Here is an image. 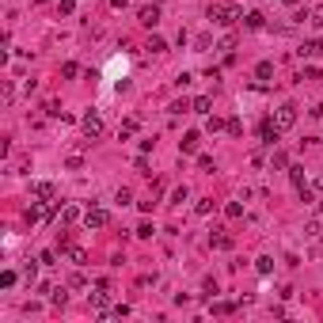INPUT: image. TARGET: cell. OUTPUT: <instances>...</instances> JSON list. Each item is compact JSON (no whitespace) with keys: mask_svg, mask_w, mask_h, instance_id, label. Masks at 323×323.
Masks as SVG:
<instances>
[{"mask_svg":"<svg viewBox=\"0 0 323 323\" xmlns=\"http://www.w3.org/2000/svg\"><path fill=\"white\" fill-rule=\"evenodd\" d=\"M209 23H217V27H232V23H239L244 19V12L239 8H224V4H209Z\"/></svg>","mask_w":323,"mask_h":323,"instance_id":"1","label":"cell"},{"mask_svg":"<svg viewBox=\"0 0 323 323\" xmlns=\"http://www.w3.org/2000/svg\"><path fill=\"white\" fill-rule=\"evenodd\" d=\"M293 122H297V107H293V103H281L278 114H274V126H278V129H289Z\"/></svg>","mask_w":323,"mask_h":323,"instance_id":"2","label":"cell"},{"mask_svg":"<svg viewBox=\"0 0 323 323\" xmlns=\"http://www.w3.org/2000/svg\"><path fill=\"white\" fill-rule=\"evenodd\" d=\"M80 129H84V137H88V141H95V137H103V118H99V114H84Z\"/></svg>","mask_w":323,"mask_h":323,"instance_id":"3","label":"cell"},{"mask_svg":"<svg viewBox=\"0 0 323 323\" xmlns=\"http://www.w3.org/2000/svg\"><path fill=\"white\" fill-rule=\"evenodd\" d=\"M84 224H88V228H107V224H111V213H107V209H88L84 213Z\"/></svg>","mask_w":323,"mask_h":323,"instance_id":"4","label":"cell"},{"mask_svg":"<svg viewBox=\"0 0 323 323\" xmlns=\"http://www.w3.org/2000/svg\"><path fill=\"white\" fill-rule=\"evenodd\" d=\"M34 198H38V202H53V194H57V190H53V183H34Z\"/></svg>","mask_w":323,"mask_h":323,"instance_id":"5","label":"cell"},{"mask_svg":"<svg viewBox=\"0 0 323 323\" xmlns=\"http://www.w3.org/2000/svg\"><path fill=\"white\" fill-rule=\"evenodd\" d=\"M141 23H145V27H156V23H160V4H148V8H141Z\"/></svg>","mask_w":323,"mask_h":323,"instance_id":"6","label":"cell"},{"mask_svg":"<svg viewBox=\"0 0 323 323\" xmlns=\"http://www.w3.org/2000/svg\"><path fill=\"white\" fill-rule=\"evenodd\" d=\"M259 133H263V141H266V145H274V141L281 137V129L274 126V118H270V122H263V126H259Z\"/></svg>","mask_w":323,"mask_h":323,"instance_id":"7","label":"cell"},{"mask_svg":"<svg viewBox=\"0 0 323 323\" xmlns=\"http://www.w3.org/2000/svg\"><path fill=\"white\" fill-rule=\"evenodd\" d=\"M209 247H217V251H228V247H232V239L224 236L221 228H217V232H209Z\"/></svg>","mask_w":323,"mask_h":323,"instance_id":"8","label":"cell"},{"mask_svg":"<svg viewBox=\"0 0 323 323\" xmlns=\"http://www.w3.org/2000/svg\"><path fill=\"white\" fill-rule=\"evenodd\" d=\"M270 76H274V65H270V61H259V65H255V80H259V84H266Z\"/></svg>","mask_w":323,"mask_h":323,"instance_id":"9","label":"cell"},{"mask_svg":"<svg viewBox=\"0 0 323 323\" xmlns=\"http://www.w3.org/2000/svg\"><path fill=\"white\" fill-rule=\"evenodd\" d=\"M244 23H247V31H263V23H266V19L259 16V12H247V16H244Z\"/></svg>","mask_w":323,"mask_h":323,"instance_id":"10","label":"cell"},{"mask_svg":"<svg viewBox=\"0 0 323 323\" xmlns=\"http://www.w3.org/2000/svg\"><path fill=\"white\" fill-rule=\"evenodd\" d=\"M198 145H202V133H187L183 137V152H198Z\"/></svg>","mask_w":323,"mask_h":323,"instance_id":"11","label":"cell"},{"mask_svg":"<svg viewBox=\"0 0 323 323\" xmlns=\"http://www.w3.org/2000/svg\"><path fill=\"white\" fill-rule=\"evenodd\" d=\"M65 255L72 259V263H76V266H84V263H88V251H84V247H68Z\"/></svg>","mask_w":323,"mask_h":323,"instance_id":"12","label":"cell"},{"mask_svg":"<svg viewBox=\"0 0 323 323\" xmlns=\"http://www.w3.org/2000/svg\"><path fill=\"white\" fill-rule=\"evenodd\" d=\"M190 107H194V111H198V114H209V107H213V99H209V95H198V99H194V103H190Z\"/></svg>","mask_w":323,"mask_h":323,"instance_id":"13","label":"cell"},{"mask_svg":"<svg viewBox=\"0 0 323 323\" xmlns=\"http://www.w3.org/2000/svg\"><path fill=\"white\" fill-rule=\"evenodd\" d=\"M297 53H300V57H319L323 50H319V42H304V46H300Z\"/></svg>","mask_w":323,"mask_h":323,"instance_id":"14","label":"cell"},{"mask_svg":"<svg viewBox=\"0 0 323 323\" xmlns=\"http://www.w3.org/2000/svg\"><path fill=\"white\" fill-rule=\"evenodd\" d=\"M76 72H80V65H76V61H65V65H61V76H65V80H72Z\"/></svg>","mask_w":323,"mask_h":323,"instance_id":"15","label":"cell"},{"mask_svg":"<svg viewBox=\"0 0 323 323\" xmlns=\"http://www.w3.org/2000/svg\"><path fill=\"white\" fill-rule=\"evenodd\" d=\"M148 50H152V53H164V50H168V42H164L160 34H152V38H148Z\"/></svg>","mask_w":323,"mask_h":323,"instance_id":"16","label":"cell"},{"mask_svg":"<svg viewBox=\"0 0 323 323\" xmlns=\"http://www.w3.org/2000/svg\"><path fill=\"white\" fill-rule=\"evenodd\" d=\"M217 50H224V53H232V50H236V38H232V34H224V38H221V46H217Z\"/></svg>","mask_w":323,"mask_h":323,"instance_id":"17","label":"cell"},{"mask_svg":"<svg viewBox=\"0 0 323 323\" xmlns=\"http://www.w3.org/2000/svg\"><path fill=\"white\" fill-rule=\"evenodd\" d=\"M308 19H312L315 27H323V4H319V8H312V12H308Z\"/></svg>","mask_w":323,"mask_h":323,"instance_id":"18","label":"cell"},{"mask_svg":"<svg viewBox=\"0 0 323 323\" xmlns=\"http://www.w3.org/2000/svg\"><path fill=\"white\" fill-rule=\"evenodd\" d=\"M0 285H4V289H12V285H16V274L4 270V274H0Z\"/></svg>","mask_w":323,"mask_h":323,"instance_id":"19","label":"cell"},{"mask_svg":"<svg viewBox=\"0 0 323 323\" xmlns=\"http://www.w3.org/2000/svg\"><path fill=\"white\" fill-rule=\"evenodd\" d=\"M289 175H293V183H297V190L304 187V171H300V168H289Z\"/></svg>","mask_w":323,"mask_h":323,"instance_id":"20","label":"cell"},{"mask_svg":"<svg viewBox=\"0 0 323 323\" xmlns=\"http://www.w3.org/2000/svg\"><path fill=\"white\" fill-rule=\"evenodd\" d=\"M232 308H236V304H228V300H221V304H213V312H217V315H228Z\"/></svg>","mask_w":323,"mask_h":323,"instance_id":"21","label":"cell"},{"mask_svg":"<svg viewBox=\"0 0 323 323\" xmlns=\"http://www.w3.org/2000/svg\"><path fill=\"white\" fill-rule=\"evenodd\" d=\"M224 213H228V217H244V205H239V202H228V209H224Z\"/></svg>","mask_w":323,"mask_h":323,"instance_id":"22","label":"cell"},{"mask_svg":"<svg viewBox=\"0 0 323 323\" xmlns=\"http://www.w3.org/2000/svg\"><path fill=\"white\" fill-rule=\"evenodd\" d=\"M68 247H72V239H68V232H61L57 236V251H68Z\"/></svg>","mask_w":323,"mask_h":323,"instance_id":"23","label":"cell"},{"mask_svg":"<svg viewBox=\"0 0 323 323\" xmlns=\"http://www.w3.org/2000/svg\"><path fill=\"white\" fill-rule=\"evenodd\" d=\"M61 217H65V221H76L80 209H76V205H65V213H61Z\"/></svg>","mask_w":323,"mask_h":323,"instance_id":"24","label":"cell"},{"mask_svg":"<svg viewBox=\"0 0 323 323\" xmlns=\"http://www.w3.org/2000/svg\"><path fill=\"white\" fill-rule=\"evenodd\" d=\"M50 300H53V304H57V308H61V304H65V300H68V297H65V289H53V297H50Z\"/></svg>","mask_w":323,"mask_h":323,"instance_id":"25","label":"cell"},{"mask_svg":"<svg viewBox=\"0 0 323 323\" xmlns=\"http://www.w3.org/2000/svg\"><path fill=\"white\" fill-rule=\"evenodd\" d=\"M57 12H61V16H72V0H61V4H57Z\"/></svg>","mask_w":323,"mask_h":323,"instance_id":"26","label":"cell"},{"mask_svg":"<svg viewBox=\"0 0 323 323\" xmlns=\"http://www.w3.org/2000/svg\"><path fill=\"white\" fill-rule=\"evenodd\" d=\"M281 4H289V8H293V4H300V0H281Z\"/></svg>","mask_w":323,"mask_h":323,"instance_id":"27","label":"cell"},{"mask_svg":"<svg viewBox=\"0 0 323 323\" xmlns=\"http://www.w3.org/2000/svg\"><path fill=\"white\" fill-rule=\"evenodd\" d=\"M152 4H164V0H152Z\"/></svg>","mask_w":323,"mask_h":323,"instance_id":"28","label":"cell"}]
</instances>
